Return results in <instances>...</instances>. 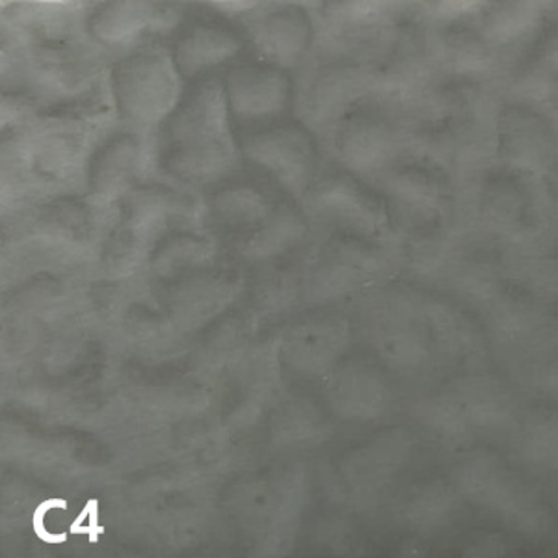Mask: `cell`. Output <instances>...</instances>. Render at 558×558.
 Instances as JSON below:
<instances>
[{
    "label": "cell",
    "mask_w": 558,
    "mask_h": 558,
    "mask_svg": "<svg viewBox=\"0 0 558 558\" xmlns=\"http://www.w3.org/2000/svg\"><path fill=\"white\" fill-rule=\"evenodd\" d=\"M233 128L222 78L205 76L189 84L183 101L155 134V162L189 189L220 183L241 165Z\"/></svg>",
    "instance_id": "cell-1"
},
{
    "label": "cell",
    "mask_w": 558,
    "mask_h": 558,
    "mask_svg": "<svg viewBox=\"0 0 558 558\" xmlns=\"http://www.w3.org/2000/svg\"><path fill=\"white\" fill-rule=\"evenodd\" d=\"M186 83L170 45L147 41L114 58L108 70V96L121 128L157 133L183 101Z\"/></svg>",
    "instance_id": "cell-2"
},
{
    "label": "cell",
    "mask_w": 558,
    "mask_h": 558,
    "mask_svg": "<svg viewBox=\"0 0 558 558\" xmlns=\"http://www.w3.org/2000/svg\"><path fill=\"white\" fill-rule=\"evenodd\" d=\"M312 57L347 60L375 70L393 49L410 4L399 2H312Z\"/></svg>",
    "instance_id": "cell-3"
},
{
    "label": "cell",
    "mask_w": 558,
    "mask_h": 558,
    "mask_svg": "<svg viewBox=\"0 0 558 558\" xmlns=\"http://www.w3.org/2000/svg\"><path fill=\"white\" fill-rule=\"evenodd\" d=\"M375 88L373 68L312 57L294 75L292 114L320 144L330 147L337 128L375 94Z\"/></svg>",
    "instance_id": "cell-4"
},
{
    "label": "cell",
    "mask_w": 558,
    "mask_h": 558,
    "mask_svg": "<svg viewBox=\"0 0 558 558\" xmlns=\"http://www.w3.org/2000/svg\"><path fill=\"white\" fill-rule=\"evenodd\" d=\"M365 328L381 365L397 375L417 378L438 367L428 299L410 291L381 292L368 305Z\"/></svg>",
    "instance_id": "cell-5"
},
{
    "label": "cell",
    "mask_w": 558,
    "mask_h": 558,
    "mask_svg": "<svg viewBox=\"0 0 558 558\" xmlns=\"http://www.w3.org/2000/svg\"><path fill=\"white\" fill-rule=\"evenodd\" d=\"M328 149L354 178L376 181L417 153V133L371 96L344 118Z\"/></svg>",
    "instance_id": "cell-6"
},
{
    "label": "cell",
    "mask_w": 558,
    "mask_h": 558,
    "mask_svg": "<svg viewBox=\"0 0 558 558\" xmlns=\"http://www.w3.org/2000/svg\"><path fill=\"white\" fill-rule=\"evenodd\" d=\"M305 216L315 222L373 244L393 241V218L386 199L352 173H331L313 183L302 197Z\"/></svg>",
    "instance_id": "cell-7"
},
{
    "label": "cell",
    "mask_w": 558,
    "mask_h": 558,
    "mask_svg": "<svg viewBox=\"0 0 558 558\" xmlns=\"http://www.w3.org/2000/svg\"><path fill=\"white\" fill-rule=\"evenodd\" d=\"M475 205L488 235L508 244H536L547 233L551 205L544 178L510 170L502 178L486 179Z\"/></svg>",
    "instance_id": "cell-8"
},
{
    "label": "cell",
    "mask_w": 558,
    "mask_h": 558,
    "mask_svg": "<svg viewBox=\"0 0 558 558\" xmlns=\"http://www.w3.org/2000/svg\"><path fill=\"white\" fill-rule=\"evenodd\" d=\"M260 62L296 73L315 49V21L307 4L300 2H255L236 21Z\"/></svg>",
    "instance_id": "cell-9"
},
{
    "label": "cell",
    "mask_w": 558,
    "mask_h": 558,
    "mask_svg": "<svg viewBox=\"0 0 558 558\" xmlns=\"http://www.w3.org/2000/svg\"><path fill=\"white\" fill-rule=\"evenodd\" d=\"M186 15L189 7L179 2H99L89 10L86 33L108 57L118 58L147 41L172 38Z\"/></svg>",
    "instance_id": "cell-10"
},
{
    "label": "cell",
    "mask_w": 558,
    "mask_h": 558,
    "mask_svg": "<svg viewBox=\"0 0 558 558\" xmlns=\"http://www.w3.org/2000/svg\"><path fill=\"white\" fill-rule=\"evenodd\" d=\"M378 250L373 242L354 236L331 241L302 276V299L307 304L328 305L376 286L389 267Z\"/></svg>",
    "instance_id": "cell-11"
},
{
    "label": "cell",
    "mask_w": 558,
    "mask_h": 558,
    "mask_svg": "<svg viewBox=\"0 0 558 558\" xmlns=\"http://www.w3.org/2000/svg\"><path fill=\"white\" fill-rule=\"evenodd\" d=\"M241 153L300 202L317 181L318 140L300 121L250 131L242 138Z\"/></svg>",
    "instance_id": "cell-12"
},
{
    "label": "cell",
    "mask_w": 558,
    "mask_h": 558,
    "mask_svg": "<svg viewBox=\"0 0 558 558\" xmlns=\"http://www.w3.org/2000/svg\"><path fill=\"white\" fill-rule=\"evenodd\" d=\"M223 96L233 125L270 128L294 108V75L260 60H241L222 76Z\"/></svg>",
    "instance_id": "cell-13"
},
{
    "label": "cell",
    "mask_w": 558,
    "mask_h": 558,
    "mask_svg": "<svg viewBox=\"0 0 558 558\" xmlns=\"http://www.w3.org/2000/svg\"><path fill=\"white\" fill-rule=\"evenodd\" d=\"M204 8L207 12H189L168 44L186 84L241 62L250 47L241 26Z\"/></svg>",
    "instance_id": "cell-14"
},
{
    "label": "cell",
    "mask_w": 558,
    "mask_h": 558,
    "mask_svg": "<svg viewBox=\"0 0 558 558\" xmlns=\"http://www.w3.org/2000/svg\"><path fill=\"white\" fill-rule=\"evenodd\" d=\"M352 337L350 320L336 313L302 318L278 337L279 363L294 375L324 380L343 362Z\"/></svg>",
    "instance_id": "cell-15"
},
{
    "label": "cell",
    "mask_w": 558,
    "mask_h": 558,
    "mask_svg": "<svg viewBox=\"0 0 558 558\" xmlns=\"http://www.w3.org/2000/svg\"><path fill=\"white\" fill-rule=\"evenodd\" d=\"M242 289L236 268L210 267L168 286L162 307L181 336H196L235 304Z\"/></svg>",
    "instance_id": "cell-16"
},
{
    "label": "cell",
    "mask_w": 558,
    "mask_h": 558,
    "mask_svg": "<svg viewBox=\"0 0 558 558\" xmlns=\"http://www.w3.org/2000/svg\"><path fill=\"white\" fill-rule=\"evenodd\" d=\"M553 120L520 102L502 101L497 112V159L515 172L546 178L557 146Z\"/></svg>",
    "instance_id": "cell-17"
},
{
    "label": "cell",
    "mask_w": 558,
    "mask_h": 558,
    "mask_svg": "<svg viewBox=\"0 0 558 558\" xmlns=\"http://www.w3.org/2000/svg\"><path fill=\"white\" fill-rule=\"evenodd\" d=\"M376 186L386 196L389 213L402 218L410 228H436L451 215L452 189L449 175L415 168L407 162L376 179Z\"/></svg>",
    "instance_id": "cell-18"
},
{
    "label": "cell",
    "mask_w": 558,
    "mask_h": 558,
    "mask_svg": "<svg viewBox=\"0 0 558 558\" xmlns=\"http://www.w3.org/2000/svg\"><path fill=\"white\" fill-rule=\"evenodd\" d=\"M155 134L121 128L108 131L89 157V186L97 199L108 204L133 191L155 162Z\"/></svg>",
    "instance_id": "cell-19"
},
{
    "label": "cell",
    "mask_w": 558,
    "mask_h": 558,
    "mask_svg": "<svg viewBox=\"0 0 558 558\" xmlns=\"http://www.w3.org/2000/svg\"><path fill=\"white\" fill-rule=\"evenodd\" d=\"M546 2H484L475 28L489 51L501 60L507 76L551 25ZM507 81V78H505Z\"/></svg>",
    "instance_id": "cell-20"
},
{
    "label": "cell",
    "mask_w": 558,
    "mask_h": 558,
    "mask_svg": "<svg viewBox=\"0 0 558 558\" xmlns=\"http://www.w3.org/2000/svg\"><path fill=\"white\" fill-rule=\"evenodd\" d=\"M324 397L337 417L375 421L395 404V389L380 365L365 357H347L324 378Z\"/></svg>",
    "instance_id": "cell-21"
},
{
    "label": "cell",
    "mask_w": 558,
    "mask_h": 558,
    "mask_svg": "<svg viewBox=\"0 0 558 558\" xmlns=\"http://www.w3.org/2000/svg\"><path fill=\"white\" fill-rule=\"evenodd\" d=\"M218 244L215 239L197 229H175L153 250L149 270L157 281L172 286L192 274L216 267Z\"/></svg>",
    "instance_id": "cell-22"
},
{
    "label": "cell",
    "mask_w": 558,
    "mask_h": 558,
    "mask_svg": "<svg viewBox=\"0 0 558 558\" xmlns=\"http://www.w3.org/2000/svg\"><path fill=\"white\" fill-rule=\"evenodd\" d=\"M310 235L307 216L291 207H276L259 228L236 242V254L255 265H268L291 254Z\"/></svg>",
    "instance_id": "cell-23"
},
{
    "label": "cell",
    "mask_w": 558,
    "mask_h": 558,
    "mask_svg": "<svg viewBox=\"0 0 558 558\" xmlns=\"http://www.w3.org/2000/svg\"><path fill=\"white\" fill-rule=\"evenodd\" d=\"M272 199L254 184H229L213 194L207 204L210 220L222 229L246 236L272 215Z\"/></svg>",
    "instance_id": "cell-24"
},
{
    "label": "cell",
    "mask_w": 558,
    "mask_h": 558,
    "mask_svg": "<svg viewBox=\"0 0 558 558\" xmlns=\"http://www.w3.org/2000/svg\"><path fill=\"white\" fill-rule=\"evenodd\" d=\"M247 326L242 318H226L209 336L204 337L194 355V367L202 376L218 375L233 367L246 354Z\"/></svg>",
    "instance_id": "cell-25"
},
{
    "label": "cell",
    "mask_w": 558,
    "mask_h": 558,
    "mask_svg": "<svg viewBox=\"0 0 558 558\" xmlns=\"http://www.w3.org/2000/svg\"><path fill=\"white\" fill-rule=\"evenodd\" d=\"M324 426L323 412L317 404L302 397L289 395L278 402V410L274 413L272 430L281 438L304 439L312 438Z\"/></svg>",
    "instance_id": "cell-26"
},
{
    "label": "cell",
    "mask_w": 558,
    "mask_h": 558,
    "mask_svg": "<svg viewBox=\"0 0 558 558\" xmlns=\"http://www.w3.org/2000/svg\"><path fill=\"white\" fill-rule=\"evenodd\" d=\"M299 299H302V276L274 270L255 287V313L265 318L278 317L289 312V307L296 304Z\"/></svg>",
    "instance_id": "cell-27"
}]
</instances>
